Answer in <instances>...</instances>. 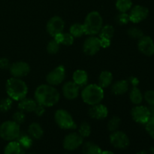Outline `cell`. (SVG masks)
I'll return each mask as SVG.
<instances>
[{"instance_id":"obj_23","label":"cell","mask_w":154,"mask_h":154,"mask_svg":"<svg viewBox=\"0 0 154 154\" xmlns=\"http://www.w3.org/2000/svg\"><path fill=\"white\" fill-rule=\"evenodd\" d=\"M102 152L100 147L91 141H87L83 144V154H102Z\"/></svg>"},{"instance_id":"obj_22","label":"cell","mask_w":154,"mask_h":154,"mask_svg":"<svg viewBox=\"0 0 154 154\" xmlns=\"http://www.w3.org/2000/svg\"><path fill=\"white\" fill-rule=\"evenodd\" d=\"M113 81V75L109 71H103L100 74L98 80L99 85L102 88H107L109 87Z\"/></svg>"},{"instance_id":"obj_6","label":"cell","mask_w":154,"mask_h":154,"mask_svg":"<svg viewBox=\"0 0 154 154\" xmlns=\"http://www.w3.org/2000/svg\"><path fill=\"white\" fill-rule=\"evenodd\" d=\"M54 120L60 128L63 129H75L77 125L74 121L73 117L67 111L64 109L57 110L54 114Z\"/></svg>"},{"instance_id":"obj_28","label":"cell","mask_w":154,"mask_h":154,"mask_svg":"<svg viewBox=\"0 0 154 154\" xmlns=\"http://www.w3.org/2000/svg\"><path fill=\"white\" fill-rule=\"evenodd\" d=\"M69 33L73 36L74 38H80L84 34V29L83 24L81 23H74L71 26Z\"/></svg>"},{"instance_id":"obj_36","label":"cell","mask_w":154,"mask_h":154,"mask_svg":"<svg viewBox=\"0 0 154 154\" xmlns=\"http://www.w3.org/2000/svg\"><path fill=\"white\" fill-rule=\"evenodd\" d=\"M146 131L150 137L154 139V117H151L145 124Z\"/></svg>"},{"instance_id":"obj_47","label":"cell","mask_w":154,"mask_h":154,"mask_svg":"<svg viewBox=\"0 0 154 154\" xmlns=\"http://www.w3.org/2000/svg\"><path fill=\"white\" fill-rule=\"evenodd\" d=\"M136 154H148V153L146 150H141V151L138 152Z\"/></svg>"},{"instance_id":"obj_41","label":"cell","mask_w":154,"mask_h":154,"mask_svg":"<svg viewBox=\"0 0 154 154\" xmlns=\"http://www.w3.org/2000/svg\"><path fill=\"white\" fill-rule=\"evenodd\" d=\"M45 111V107L42 106V105H37L34 112L35 113L36 115L38 116V117H41V116L43 115Z\"/></svg>"},{"instance_id":"obj_38","label":"cell","mask_w":154,"mask_h":154,"mask_svg":"<svg viewBox=\"0 0 154 154\" xmlns=\"http://www.w3.org/2000/svg\"><path fill=\"white\" fill-rule=\"evenodd\" d=\"M146 102L150 105H154V90H147L144 95Z\"/></svg>"},{"instance_id":"obj_15","label":"cell","mask_w":154,"mask_h":154,"mask_svg":"<svg viewBox=\"0 0 154 154\" xmlns=\"http://www.w3.org/2000/svg\"><path fill=\"white\" fill-rule=\"evenodd\" d=\"M138 48L140 52L147 57L154 54V42L150 36L144 35L138 40Z\"/></svg>"},{"instance_id":"obj_34","label":"cell","mask_w":154,"mask_h":154,"mask_svg":"<svg viewBox=\"0 0 154 154\" xmlns=\"http://www.w3.org/2000/svg\"><path fill=\"white\" fill-rule=\"evenodd\" d=\"M12 104V99L11 98H5L0 101V111L2 113H5L8 111L11 108Z\"/></svg>"},{"instance_id":"obj_4","label":"cell","mask_w":154,"mask_h":154,"mask_svg":"<svg viewBox=\"0 0 154 154\" xmlns=\"http://www.w3.org/2000/svg\"><path fill=\"white\" fill-rule=\"evenodd\" d=\"M103 24V19L98 11H91L87 15L83 23L84 34L87 35H96L99 34Z\"/></svg>"},{"instance_id":"obj_48","label":"cell","mask_w":154,"mask_h":154,"mask_svg":"<svg viewBox=\"0 0 154 154\" xmlns=\"http://www.w3.org/2000/svg\"><path fill=\"white\" fill-rule=\"evenodd\" d=\"M150 154H154V147H151V148H150Z\"/></svg>"},{"instance_id":"obj_21","label":"cell","mask_w":154,"mask_h":154,"mask_svg":"<svg viewBox=\"0 0 154 154\" xmlns=\"http://www.w3.org/2000/svg\"><path fill=\"white\" fill-rule=\"evenodd\" d=\"M29 135L33 139L38 140L42 138L44 135V130L41 125L38 123H32L28 128Z\"/></svg>"},{"instance_id":"obj_43","label":"cell","mask_w":154,"mask_h":154,"mask_svg":"<svg viewBox=\"0 0 154 154\" xmlns=\"http://www.w3.org/2000/svg\"><path fill=\"white\" fill-rule=\"evenodd\" d=\"M128 81H129V84H131L133 86V87H137V86L138 85V84H139V81H138V78H135V77H131Z\"/></svg>"},{"instance_id":"obj_20","label":"cell","mask_w":154,"mask_h":154,"mask_svg":"<svg viewBox=\"0 0 154 154\" xmlns=\"http://www.w3.org/2000/svg\"><path fill=\"white\" fill-rule=\"evenodd\" d=\"M73 81L77 85L85 87L88 82V74L83 69H78L73 73Z\"/></svg>"},{"instance_id":"obj_45","label":"cell","mask_w":154,"mask_h":154,"mask_svg":"<svg viewBox=\"0 0 154 154\" xmlns=\"http://www.w3.org/2000/svg\"><path fill=\"white\" fill-rule=\"evenodd\" d=\"M148 108L150 113V116L151 117H154V105H150V108Z\"/></svg>"},{"instance_id":"obj_25","label":"cell","mask_w":154,"mask_h":154,"mask_svg":"<svg viewBox=\"0 0 154 154\" xmlns=\"http://www.w3.org/2000/svg\"><path fill=\"white\" fill-rule=\"evenodd\" d=\"M129 99L134 105H140L143 100V95L141 90L137 87H134L129 93Z\"/></svg>"},{"instance_id":"obj_35","label":"cell","mask_w":154,"mask_h":154,"mask_svg":"<svg viewBox=\"0 0 154 154\" xmlns=\"http://www.w3.org/2000/svg\"><path fill=\"white\" fill-rule=\"evenodd\" d=\"M26 120V115L24 114V112L21 111H16L14 114H13V120L14 122H16L18 124H21V123H24Z\"/></svg>"},{"instance_id":"obj_31","label":"cell","mask_w":154,"mask_h":154,"mask_svg":"<svg viewBox=\"0 0 154 154\" xmlns=\"http://www.w3.org/2000/svg\"><path fill=\"white\" fill-rule=\"evenodd\" d=\"M91 126L87 122H83L79 126V129H78V133L80 134V135L83 137V138H87L91 134Z\"/></svg>"},{"instance_id":"obj_32","label":"cell","mask_w":154,"mask_h":154,"mask_svg":"<svg viewBox=\"0 0 154 154\" xmlns=\"http://www.w3.org/2000/svg\"><path fill=\"white\" fill-rule=\"evenodd\" d=\"M60 44H59L54 38L50 41L47 45V51L49 54H56L60 50Z\"/></svg>"},{"instance_id":"obj_39","label":"cell","mask_w":154,"mask_h":154,"mask_svg":"<svg viewBox=\"0 0 154 154\" xmlns=\"http://www.w3.org/2000/svg\"><path fill=\"white\" fill-rule=\"evenodd\" d=\"M117 22L121 25L127 24L129 22V14L126 13H120V14L117 16Z\"/></svg>"},{"instance_id":"obj_44","label":"cell","mask_w":154,"mask_h":154,"mask_svg":"<svg viewBox=\"0 0 154 154\" xmlns=\"http://www.w3.org/2000/svg\"><path fill=\"white\" fill-rule=\"evenodd\" d=\"M54 38L55 39L59 44H62V42H63V32L59 33V34L56 35L54 37Z\"/></svg>"},{"instance_id":"obj_10","label":"cell","mask_w":154,"mask_h":154,"mask_svg":"<svg viewBox=\"0 0 154 154\" xmlns=\"http://www.w3.org/2000/svg\"><path fill=\"white\" fill-rule=\"evenodd\" d=\"M131 115L136 123L144 125H145L151 117L149 108L143 105H136L134 107L131 111Z\"/></svg>"},{"instance_id":"obj_29","label":"cell","mask_w":154,"mask_h":154,"mask_svg":"<svg viewBox=\"0 0 154 154\" xmlns=\"http://www.w3.org/2000/svg\"><path fill=\"white\" fill-rule=\"evenodd\" d=\"M120 123H121V120H120V117H117V116H114L108 121L107 128H108L109 132H115V131L118 130L119 127L120 126Z\"/></svg>"},{"instance_id":"obj_26","label":"cell","mask_w":154,"mask_h":154,"mask_svg":"<svg viewBox=\"0 0 154 154\" xmlns=\"http://www.w3.org/2000/svg\"><path fill=\"white\" fill-rule=\"evenodd\" d=\"M99 38H106L111 40L114 34V28L111 25H106L102 26L99 32Z\"/></svg>"},{"instance_id":"obj_11","label":"cell","mask_w":154,"mask_h":154,"mask_svg":"<svg viewBox=\"0 0 154 154\" xmlns=\"http://www.w3.org/2000/svg\"><path fill=\"white\" fill-rule=\"evenodd\" d=\"M46 28L48 34L54 38L56 35L63 32L65 28V22L60 17H52L47 23Z\"/></svg>"},{"instance_id":"obj_7","label":"cell","mask_w":154,"mask_h":154,"mask_svg":"<svg viewBox=\"0 0 154 154\" xmlns=\"http://www.w3.org/2000/svg\"><path fill=\"white\" fill-rule=\"evenodd\" d=\"M110 143L114 147L117 149H126L129 146V137L125 132L117 130L110 135Z\"/></svg>"},{"instance_id":"obj_24","label":"cell","mask_w":154,"mask_h":154,"mask_svg":"<svg viewBox=\"0 0 154 154\" xmlns=\"http://www.w3.org/2000/svg\"><path fill=\"white\" fill-rule=\"evenodd\" d=\"M22 149L18 141H11L5 147L4 154H21Z\"/></svg>"},{"instance_id":"obj_3","label":"cell","mask_w":154,"mask_h":154,"mask_svg":"<svg viewBox=\"0 0 154 154\" xmlns=\"http://www.w3.org/2000/svg\"><path fill=\"white\" fill-rule=\"evenodd\" d=\"M103 88L100 87L99 84H89L86 85L81 92V98L83 101L87 105H95L101 103L104 99Z\"/></svg>"},{"instance_id":"obj_1","label":"cell","mask_w":154,"mask_h":154,"mask_svg":"<svg viewBox=\"0 0 154 154\" xmlns=\"http://www.w3.org/2000/svg\"><path fill=\"white\" fill-rule=\"evenodd\" d=\"M60 95L54 86L49 84H42L35 91V100L38 105L44 107H52L57 105L60 101Z\"/></svg>"},{"instance_id":"obj_33","label":"cell","mask_w":154,"mask_h":154,"mask_svg":"<svg viewBox=\"0 0 154 154\" xmlns=\"http://www.w3.org/2000/svg\"><path fill=\"white\" fill-rule=\"evenodd\" d=\"M127 33L129 37L134 39H138V40L144 36L143 31L138 27H131L128 29Z\"/></svg>"},{"instance_id":"obj_42","label":"cell","mask_w":154,"mask_h":154,"mask_svg":"<svg viewBox=\"0 0 154 154\" xmlns=\"http://www.w3.org/2000/svg\"><path fill=\"white\" fill-rule=\"evenodd\" d=\"M100 39V45L101 48H107L111 45V40L106 38H99Z\"/></svg>"},{"instance_id":"obj_5","label":"cell","mask_w":154,"mask_h":154,"mask_svg":"<svg viewBox=\"0 0 154 154\" xmlns=\"http://www.w3.org/2000/svg\"><path fill=\"white\" fill-rule=\"evenodd\" d=\"M20 135V127L14 120H7L0 125V137L8 141H14Z\"/></svg>"},{"instance_id":"obj_14","label":"cell","mask_w":154,"mask_h":154,"mask_svg":"<svg viewBox=\"0 0 154 154\" xmlns=\"http://www.w3.org/2000/svg\"><path fill=\"white\" fill-rule=\"evenodd\" d=\"M149 10L147 8L143 5H135L131 9L129 13V21L134 23H138L141 21L144 20L148 17Z\"/></svg>"},{"instance_id":"obj_2","label":"cell","mask_w":154,"mask_h":154,"mask_svg":"<svg viewBox=\"0 0 154 154\" xmlns=\"http://www.w3.org/2000/svg\"><path fill=\"white\" fill-rule=\"evenodd\" d=\"M5 90L9 98L14 101H20L26 97L28 87L21 78H12L8 79L5 84Z\"/></svg>"},{"instance_id":"obj_46","label":"cell","mask_w":154,"mask_h":154,"mask_svg":"<svg viewBox=\"0 0 154 154\" xmlns=\"http://www.w3.org/2000/svg\"><path fill=\"white\" fill-rule=\"evenodd\" d=\"M102 154H114L112 151H110V150H104L102 152Z\"/></svg>"},{"instance_id":"obj_8","label":"cell","mask_w":154,"mask_h":154,"mask_svg":"<svg viewBox=\"0 0 154 154\" xmlns=\"http://www.w3.org/2000/svg\"><path fill=\"white\" fill-rule=\"evenodd\" d=\"M65 78H66V69L64 66L60 65L47 75L46 81L48 84L55 87L63 83Z\"/></svg>"},{"instance_id":"obj_9","label":"cell","mask_w":154,"mask_h":154,"mask_svg":"<svg viewBox=\"0 0 154 154\" xmlns=\"http://www.w3.org/2000/svg\"><path fill=\"white\" fill-rule=\"evenodd\" d=\"M84 143V138L79 133L71 132L65 137L63 145L64 149L69 151H72L81 147Z\"/></svg>"},{"instance_id":"obj_13","label":"cell","mask_w":154,"mask_h":154,"mask_svg":"<svg viewBox=\"0 0 154 154\" xmlns=\"http://www.w3.org/2000/svg\"><path fill=\"white\" fill-rule=\"evenodd\" d=\"M101 48L100 39L95 35L87 38L83 45V51L88 56H93L97 54Z\"/></svg>"},{"instance_id":"obj_40","label":"cell","mask_w":154,"mask_h":154,"mask_svg":"<svg viewBox=\"0 0 154 154\" xmlns=\"http://www.w3.org/2000/svg\"><path fill=\"white\" fill-rule=\"evenodd\" d=\"M10 62L7 58H0V69H7L10 68Z\"/></svg>"},{"instance_id":"obj_49","label":"cell","mask_w":154,"mask_h":154,"mask_svg":"<svg viewBox=\"0 0 154 154\" xmlns=\"http://www.w3.org/2000/svg\"><path fill=\"white\" fill-rule=\"evenodd\" d=\"M66 154H67V153H66Z\"/></svg>"},{"instance_id":"obj_18","label":"cell","mask_w":154,"mask_h":154,"mask_svg":"<svg viewBox=\"0 0 154 154\" xmlns=\"http://www.w3.org/2000/svg\"><path fill=\"white\" fill-rule=\"evenodd\" d=\"M37 105V102L34 99L24 98L22 100L19 101L18 109L24 113H32L34 112Z\"/></svg>"},{"instance_id":"obj_19","label":"cell","mask_w":154,"mask_h":154,"mask_svg":"<svg viewBox=\"0 0 154 154\" xmlns=\"http://www.w3.org/2000/svg\"><path fill=\"white\" fill-rule=\"evenodd\" d=\"M129 83L127 80H120L114 83L111 87V91L117 96L125 94L129 90Z\"/></svg>"},{"instance_id":"obj_27","label":"cell","mask_w":154,"mask_h":154,"mask_svg":"<svg viewBox=\"0 0 154 154\" xmlns=\"http://www.w3.org/2000/svg\"><path fill=\"white\" fill-rule=\"evenodd\" d=\"M132 6V0H117L116 1V8L120 13H126L131 9Z\"/></svg>"},{"instance_id":"obj_16","label":"cell","mask_w":154,"mask_h":154,"mask_svg":"<svg viewBox=\"0 0 154 154\" xmlns=\"http://www.w3.org/2000/svg\"><path fill=\"white\" fill-rule=\"evenodd\" d=\"M80 87L74 81H68L63 87V94L69 100L75 99L79 95Z\"/></svg>"},{"instance_id":"obj_12","label":"cell","mask_w":154,"mask_h":154,"mask_svg":"<svg viewBox=\"0 0 154 154\" xmlns=\"http://www.w3.org/2000/svg\"><path fill=\"white\" fill-rule=\"evenodd\" d=\"M9 71L10 74L14 78H22L29 74L30 66L26 62L18 61L11 65Z\"/></svg>"},{"instance_id":"obj_17","label":"cell","mask_w":154,"mask_h":154,"mask_svg":"<svg viewBox=\"0 0 154 154\" xmlns=\"http://www.w3.org/2000/svg\"><path fill=\"white\" fill-rule=\"evenodd\" d=\"M89 116L91 118L96 120H103L108 115V110L105 105L99 103L97 105H92L89 109Z\"/></svg>"},{"instance_id":"obj_37","label":"cell","mask_w":154,"mask_h":154,"mask_svg":"<svg viewBox=\"0 0 154 154\" xmlns=\"http://www.w3.org/2000/svg\"><path fill=\"white\" fill-rule=\"evenodd\" d=\"M75 38L70 33H63V39L62 44L66 46H70L74 43Z\"/></svg>"},{"instance_id":"obj_30","label":"cell","mask_w":154,"mask_h":154,"mask_svg":"<svg viewBox=\"0 0 154 154\" xmlns=\"http://www.w3.org/2000/svg\"><path fill=\"white\" fill-rule=\"evenodd\" d=\"M18 142L20 144L22 148L29 149L32 145V138L29 135H23L22 136L18 137Z\"/></svg>"}]
</instances>
